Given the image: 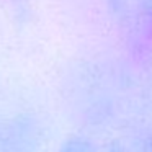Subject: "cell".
I'll return each mask as SVG.
<instances>
[{"instance_id":"obj_1","label":"cell","mask_w":152,"mask_h":152,"mask_svg":"<svg viewBox=\"0 0 152 152\" xmlns=\"http://www.w3.org/2000/svg\"><path fill=\"white\" fill-rule=\"evenodd\" d=\"M115 12L128 21H145L152 18V0H110Z\"/></svg>"}]
</instances>
